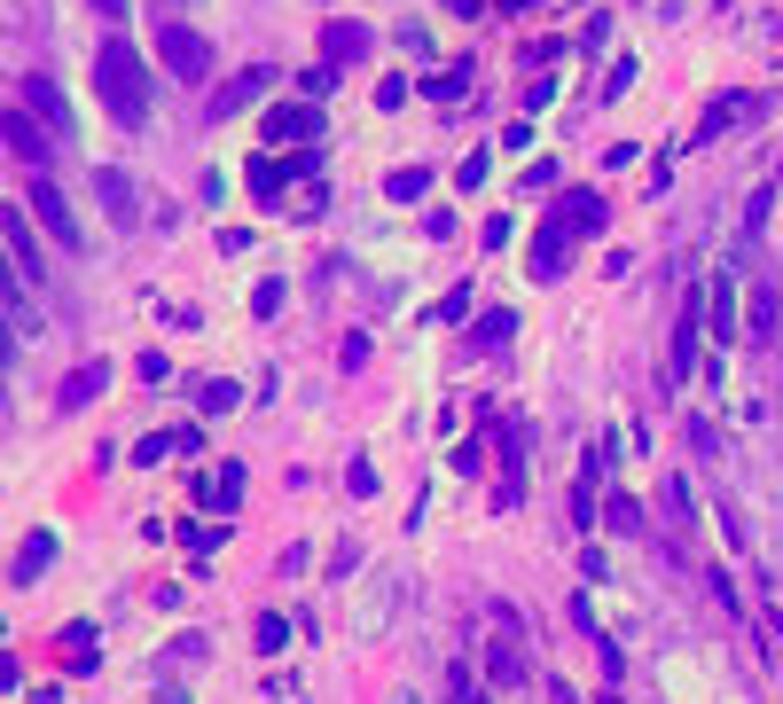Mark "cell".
Returning a JSON list of instances; mask_svg holds the SVG:
<instances>
[{
    "instance_id": "1",
    "label": "cell",
    "mask_w": 783,
    "mask_h": 704,
    "mask_svg": "<svg viewBox=\"0 0 783 704\" xmlns=\"http://www.w3.org/2000/svg\"><path fill=\"white\" fill-rule=\"evenodd\" d=\"M95 95H103V110H110L118 126H141V118H149V71H141V55H134L126 40H103V55H95Z\"/></svg>"
},
{
    "instance_id": "2",
    "label": "cell",
    "mask_w": 783,
    "mask_h": 704,
    "mask_svg": "<svg viewBox=\"0 0 783 704\" xmlns=\"http://www.w3.org/2000/svg\"><path fill=\"white\" fill-rule=\"evenodd\" d=\"M157 63H165L172 78H204V71H212V40L189 32V24H165V32H157Z\"/></svg>"
},
{
    "instance_id": "3",
    "label": "cell",
    "mask_w": 783,
    "mask_h": 704,
    "mask_svg": "<svg viewBox=\"0 0 783 704\" xmlns=\"http://www.w3.org/2000/svg\"><path fill=\"white\" fill-rule=\"evenodd\" d=\"M267 141H283V149H314L321 141V103H283V110H267V126H258Z\"/></svg>"
},
{
    "instance_id": "4",
    "label": "cell",
    "mask_w": 783,
    "mask_h": 704,
    "mask_svg": "<svg viewBox=\"0 0 783 704\" xmlns=\"http://www.w3.org/2000/svg\"><path fill=\"white\" fill-rule=\"evenodd\" d=\"M24 204H32V220H40L63 250H86V235H78V220H71V204H63V189H55V181H32V196H24Z\"/></svg>"
},
{
    "instance_id": "5",
    "label": "cell",
    "mask_w": 783,
    "mask_h": 704,
    "mask_svg": "<svg viewBox=\"0 0 783 704\" xmlns=\"http://www.w3.org/2000/svg\"><path fill=\"white\" fill-rule=\"evenodd\" d=\"M0 235H9V282L32 290V282L47 275V267H40V243H32V220H24V212H0Z\"/></svg>"
},
{
    "instance_id": "6",
    "label": "cell",
    "mask_w": 783,
    "mask_h": 704,
    "mask_svg": "<svg viewBox=\"0 0 783 704\" xmlns=\"http://www.w3.org/2000/svg\"><path fill=\"white\" fill-rule=\"evenodd\" d=\"M0 134H9V149L24 157V164H47L55 157V141H47V126L24 110V103H9V118H0Z\"/></svg>"
},
{
    "instance_id": "7",
    "label": "cell",
    "mask_w": 783,
    "mask_h": 704,
    "mask_svg": "<svg viewBox=\"0 0 783 704\" xmlns=\"http://www.w3.org/2000/svg\"><path fill=\"white\" fill-rule=\"evenodd\" d=\"M17 103H24V110H32V118H40L47 134H71V103H63V86H55V78H40V71H32Z\"/></svg>"
},
{
    "instance_id": "8",
    "label": "cell",
    "mask_w": 783,
    "mask_h": 704,
    "mask_svg": "<svg viewBox=\"0 0 783 704\" xmlns=\"http://www.w3.org/2000/svg\"><path fill=\"white\" fill-rule=\"evenodd\" d=\"M564 258H572V227L549 220V227L533 235V267H526V275H533V282H557V275H564Z\"/></svg>"
},
{
    "instance_id": "9",
    "label": "cell",
    "mask_w": 783,
    "mask_h": 704,
    "mask_svg": "<svg viewBox=\"0 0 783 704\" xmlns=\"http://www.w3.org/2000/svg\"><path fill=\"white\" fill-rule=\"evenodd\" d=\"M775 329H783V290H775V275H760L752 282V344H775Z\"/></svg>"
},
{
    "instance_id": "10",
    "label": "cell",
    "mask_w": 783,
    "mask_h": 704,
    "mask_svg": "<svg viewBox=\"0 0 783 704\" xmlns=\"http://www.w3.org/2000/svg\"><path fill=\"white\" fill-rule=\"evenodd\" d=\"M95 196H103V212H110L118 227H134V220H141V204H134V181H126L118 164H103V172H95Z\"/></svg>"
},
{
    "instance_id": "11",
    "label": "cell",
    "mask_w": 783,
    "mask_h": 704,
    "mask_svg": "<svg viewBox=\"0 0 783 704\" xmlns=\"http://www.w3.org/2000/svg\"><path fill=\"white\" fill-rule=\"evenodd\" d=\"M572 235H595L603 220H612V204H603V189H564V212H557Z\"/></svg>"
},
{
    "instance_id": "12",
    "label": "cell",
    "mask_w": 783,
    "mask_h": 704,
    "mask_svg": "<svg viewBox=\"0 0 783 704\" xmlns=\"http://www.w3.org/2000/svg\"><path fill=\"white\" fill-rule=\"evenodd\" d=\"M706 329H713L721 344L744 337V329H737V282H729V275H713V290H706Z\"/></svg>"
},
{
    "instance_id": "13",
    "label": "cell",
    "mask_w": 783,
    "mask_h": 704,
    "mask_svg": "<svg viewBox=\"0 0 783 704\" xmlns=\"http://www.w3.org/2000/svg\"><path fill=\"white\" fill-rule=\"evenodd\" d=\"M321 55H329V63H353V55H369V24H353V17H329V24H321Z\"/></svg>"
},
{
    "instance_id": "14",
    "label": "cell",
    "mask_w": 783,
    "mask_h": 704,
    "mask_svg": "<svg viewBox=\"0 0 783 704\" xmlns=\"http://www.w3.org/2000/svg\"><path fill=\"white\" fill-rule=\"evenodd\" d=\"M267 78H275V71H243V78H228L220 95H212V118H235V110H251L258 95H267Z\"/></svg>"
},
{
    "instance_id": "15",
    "label": "cell",
    "mask_w": 783,
    "mask_h": 704,
    "mask_svg": "<svg viewBox=\"0 0 783 704\" xmlns=\"http://www.w3.org/2000/svg\"><path fill=\"white\" fill-rule=\"evenodd\" d=\"M752 110H760V95H721V103L698 118V134H689V141H721V134H729L737 118H752Z\"/></svg>"
},
{
    "instance_id": "16",
    "label": "cell",
    "mask_w": 783,
    "mask_h": 704,
    "mask_svg": "<svg viewBox=\"0 0 783 704\" xmlns=\"http://www.w3.org/2000/svg\"><path fill=\"white\" fill-rule=\"evenodd\" d=\"M47 564H55V533L40 524V533H24V548H17V564H9V579H17V587H32Z\"/></svg>"
},
{
    "instance_id": "17",
    "label": "cell",
    "mask_w": 783,
    "mask_h": 704,
    "mask_svg": "<svg viewBox=\"0 0 783 704\" xmlns=\"http://www.w3.org/2000/svg\"><path fill=\"white\" fill-rule=\"evenodd\" d=\"M103 384H110V369H103V361H86V369H78V376H71V384L55 392V407H63V415L95 407V399H103Z\"/></svg>"
},
{
    "instance_id": "18",
    "label": "cell",
    "mask_w": 783,
    "mask_h": 704,
    "mask_svg": "<svg viewBox=\"0 0 783 704\" xmlns=\"http://www.w3.org/2000/svg\"><path fill=\"white\" fill-rule=\"evenodd\" d=\"M698 369V298H681V329H674V376Z\"/></svg>"
},
{
    "instance_id": "19",
    "label": "cell",
    "mask_w": 783,
    "mask_h": 704,
    "mask_svg": "<svg viewBox=\"0 0 783 704\" xmlns=\"http://www.w3.org/2000/svg\"><path fill=\"white\" fill-rule=\"evenodd\" d=\"M431 103H463L470 95V63H447V71H431V78H415Z\"/></svg>"
},
{
    "instance_id": "20",
    "label": "cell",
    "mask_w": 783,
    "mask_h": 704,
    "mask_svg": "<svg viewBox=\"0 0 783 704\" xmlns=\"http://www.w3.org/2000/svg\"><path fill=\"white\" fill-rule=\"evenodd\" d=\"M290 634H298V627H290V619H275V610H267V619L251 627V650H258V658H283V650H290Z\"/></svg>"
},
{
    "instance_id": "21",
    "label": "cell",
    "mask_w": 783,
    "mask_h": 704,
    "mask_svg": "<svg viewBox=\"0 0 783 704\" xmlns=\"http://www.w3.org/2000/svg\"><path fill=\"white\" fill-rule=\"evenodd\" d=\"M526 501V455H517V430H509V455H501V509Z\"/></svg>"
},
{
    "instance_id": "22",
    "label": "cell",
    "mask_w": 783,
    "mask_h": 704,
    "mask_svg": "<svg viewBox=\"0 0 783 704\" xmlns=\"http://www.w3.org/2000/svg\"><path fill=\"white\" fill-rule=\"evenodd\" d=\"M603 524L635 541V533H643V501H635V493H612V501H603Z\"/></svg>"
},
{
    "instance_id": "23",
    "label": "cell",
    "mask_w": 783,
    "mask_h": 704,
    "mask_svg": "<svg viewBox=\"0 0 783 704\" xmlns=\"http://www.w3.org/2000/svg\"><path fill=\"white\" fill-rule=\"evenodd\" d=\"M32 329H40V313H32V290H24V282H9V344H24Z\"/></svg>"
},
{
    "instance_id": "24",
    "label": "cell",
    "mask_w": 783,
    "mask_h": 704,
    "mask_svg": "<svg viewBox=\"0 0 783 704\" xmlns=\"http://www.w3.org/2000/svg\"><path fill=\"white\" fill-rule=\"evenodd\" d=\"M243 501V462H220V478L204 486V509H235Z\"/></svg>"
},
{
    "instance_id": "25",
    "label": "cell",
    "mask_w": 783,
    "mask_h": 704,
    "mask_svg": "<svg viewBox=\"0 0 783 704\" xmlns=\"http://www.w3.org/2000/svg\"><path fill=\"white\" fill-rule=\"evenodd\" d=\"M486 673H494L501 689H517V681H526V658H517L509 642H486Z\"/></svg>"
},
{
    "instance_id": "26",
    "label": "cell",
    "mask_w": 783,
    "mask_h": 704,
    "mask_svg": "<svg viewBox=\"0 0 783 704\" xmlns=\"http://www.w3.org/2000/svg\"><path fill=\"white\" fill-rule=\"evenodd\" d=\"M509 329H517V313H509V306H494V313H478L470 344H509Z\"/></svg>"
},
{
    "instance_id": "27",
    "label": "cell",
    "mask_w": 783,
    "mask_h": 704,
    "mask_svg": "<svg viewBox=\"0 0 783 704\" xmlns=\"http://www.w3.org/2000/svg\"><path fill=\"white\" fill-rule=\"evenodd\" d=\"M283 181H290L283 157H258V164H251V189H258V196H283Z\"/></svg>"
},
{
    "instance_id": "28",
    "label": "cell",
    "mask_w": 783,
    "mask_h": 704,
    "mask_svg": "<svg viewBox=\"0 0 783 704\" xmlns=\"http://www.w3.org/2000/svg\"><path fill=\"white\" fill-rule=\"evenodd\" d=\"M423 189H431V172H423V164H400L392 181H384V196H400V204H408V196H423Z\"/></svg>"
},
{
    "instance_id": "29",
    "label": "cell",
    "mask_w": 783,
    "mask_h": 704,
    "mask_svg": "<svg viewBox=\"0 0 783 704\" xmlns=\"http://www.w3.org/2000/svg\"><path fill=\"white\" fill-rule=\"evenodd\" d=\"M283 298H290V290H283L275 275H267V282H258V290H251V313H258V321H275V313H283Z\"/></svg>"
},
{
    "instance_id": "30",
    "label": "cell",
    "mask_w": 783,
    "mask_h": 704,
    "mask_svg": "<svg viewBox=\"0 0 783 704\" xmlns=\"http://www.w3.org/2000/svg\"><path fill=\"white\" fill-rule=\"evenodd\" d=\"M486 172H494V157H486V149H470V157L455 164V189H486Z\"/></svg>"
},
{
    "instance_id": "31",
    "label": "cell",
    "mask_w": 783,
    "mask_h": 704,
    "mask_svg": "<svg viewBox=\"0 0 783 704\" xmlns=\"http://www.w3.org/2000/svg\"><path fill=\"white\" fill-rule=\"evenodd\" d=\"M329 86H337V63H314V71L298 78V95H306V103H321V95H329Z\"/></svg>"
},
{
    "instance_id": "32",
    "label": "cell",
    "mask_w": 783,
    "mask_h": 704,
    "mask_svg": "<svg viewBox=\"0 0 783 704\" xmlns=\"http://www.w3.org/2000/svg\"><path fill=\"white\" fill-rule=\"evenodd\" d=\"M235 399H243V384H228V376H220V384H204V415H228Z\"/></svg>"
},
{
    "instance_id": "33",
    "label": "cell",
    "mask_w": 783,
    "mask_h": 704,
    "mask_svg": "<svg viewBox=\"0 0 783 704\" xmlns=\"http://www.w3.org/2000/svg\"><path fill=\"white\" fill-rule=\"evenodd\" d=\"M627 86H635V55H620V63H612V71H603V95H612V103H620V95H627Z\"/></svg>"
},
{
    "instance_id": "34",
    "label": "cell",
    "mask_w": 783,
    "mask_h": 704,
    "mask_svg": "<svg viewBox=\"0 0 783 704\" xmlns=\"http://www.w3.org/2000/svg\"><path fill=\"white\" fill-rule=\"evenodd\" d=\"M95 9H103V17H126V0H95Z\"/></svg>"
},
{
    "instance_id": "35",
    "label": "cell",
    "mask_w": 783,
    "mask_h": 704,
    "mask_svg": "<svg viewBox=\"0 0 783 704\" xmlns=\"http://www.w3.org/2000/svg\"><path fill=\"white\" fill-rule=\"evenodd\" d=\"M557 704H580V696H572V689H557Z\"/></svg>"
}]
</instances>
